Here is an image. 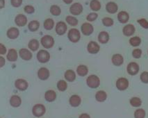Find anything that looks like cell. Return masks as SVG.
<instances>
[{"label":"cell","instance_id":"cell-3","mask_svg":"<svg viewBox=\"0 0 148 118\" xmlns=\"http://www.w3.org/2000/svg\"><path fill=\"white\" fill-rule=\"evenodd\" d=\"M68 38L72 42H77L80 39V33L76 29H72L68 33Z\"/></svg>","mask_w":148,"mask_h":118},{"label":"cell","instance_id":"cell-21","mask_svg":"<svg viewBox=\"0 0 148 118\" xmlns=\"http://www.w3.org/2000/svg\"><path fill=\"white\" fill-rule=\"evenodd\" d=\"M7 35L11 39L17 38L19 35V30L17 28H15V27L9 29L7 31Z\"/></svg>","mask_w":148,"mask_h":118},{"label":"cell","instance_id":"cell-12","mask_svg":"<svg viewBox=\"0 0 148 118\" xmlns=\"http://www.w3.org/2000/svg\"><path fill=\"white\" fill-rule=\"evenodd\" d=\"M82 33L86 35H89L93 32V27L89 23H84L82 26Z\"/></svg>","mask_w":148,"mask_h":118},{"label":"cell","instance_id":"cell-40","mask_svg":"<svg viewBox=\"0 0 148 118\" xmlns=\"http://www.w3.org/2000/svg\"><path fill=\"white\" fill-rule=\"evenodd\" d=\"M132 56L135 59H139L142 56V50L140 49H135L132 52Z\"/></svg>","mask_w":148,"mask_h":118},{"label":"cell","instance_id":"cell-15","mask_svg":"<svg viewBox=\"0 0 148 118\" xmlns=\"http://www.w3.org/2000/svg\"><path fill=\"white\" fill-rule=\"evenodd\" d=\"M129 19H130V15H129L128 13H127L126 11H121L118 13V20L120 23H127L128 22Z\"/></svg>","mask_w":148,"mask_h":118},{"label":"cell","instance_id":"cell-2","mask_svg":"<svg viewBox=\"0 0 148 118\" xmlns=\"http://www.w3.org/2000/svg\"><path fill=\"white\" fill-rule=\"evenodd\" d=\"M41 43L45 48L49 49L53 47L54 44V38L50 35H45L41 39Z\"/></svg>","mask_w":148,"mask_h":118},{"label":"cell","instance_id":"cell-20","mask_svg":"<svg viewBox=\"0 0 148 118\" xmlns=\"http://www.w3.org/2000/svg\"><path fill=\"white\" fill-rule=\"evenodd\" d=\"M98 40L101 44H106L109 40V35L107 32L101 31L98 35Z\"/></svg>","mask_w":148,"mask_h":118},{"label":"cell","instance_id":"cell-22","mask_svg":"<svg viewBox=\"0 0 148 118\" xmlns=\"http://www.w3.org/2000/svg\"><path fill=\"white\" fill-rule=\"evenodd\" d=\"M21 99L20 98V97L17 96V95L12 96L11 100H10V104L13 107L20 106V104H21Z\"/></svg>","mask_w":148,"mask_h":118},{"label":"cell","instance_id":"cell-43","mask_svg":"<svg viewBox=\"0 0 148 118\" xmlns=\"http://www.w3.org/2000/svg\"><path fill=\"white\" fill-rule=\"evenodd\" d=\"M97 14L95 13H90L87 16V20L88 21H90V22H92V21H95V20H96V19L97 18Z\"/></svg>","mask_w":148,"mask_h":118},{"label":"cell","instance_id":"cell-33","mask_svg":"<svg viewBox=\"0 0 148 118\" xmlns=\"http://www.w3.org/2000/svg\"><path fill=\"white\" fill-rule=\"evenodd\" d=\"M54 21H53L52 19H47L45 20L44 23V27L45 29L47 30H51V29L54 27Z\"/></svg>","mask_w":148,"mask_h":118},{"label":"cell","instance_id":"cell-13","mask_svg":"<svg viewBox=\"0 0 148 118\" xmlns=\"http://www.w3.org/2000/svg\"><path fill=\"white\" fill-rule=\"evenodd\" d=\"M15 85L18 90H22V91L25 90L26 89L28 88V83H27V82L25 80L23 79L17 80L15 83Z\"/></svg>","mask_w":148,"mask_h":118},{"label":"cell","instance_id":"cell-26","mask_svg":"<svg viewBox=\"0 0 148 118\" xmlns=\"http://www.w3.org/2000/svg\"><path fill=\"white\" fill-rule=\"evenodd\" d=\"M7 59L9 61H15L18 59V53L15 49H10L7 54Z\"/></svg>","mask_w":148,"mask_h":118},{"label":"cell","instance_id":"cell-29","mask_svg":"<svg viewBox=\"0 0 148 118\" xmlns=\"http://www.w3.org/2000/svg\"><path fill=\"white\" fill-rule=\"evenodd\" d=\"M29 47L31 50L36 51L39 47L38 41L36 40V39H33V40H30V42L29 43Z\"/></svg>","mask_w":148,"mask_h":118},{"label":"cell","instance_id":"cell-50","mask_svg":"<svg viewBox=\"0 0 148 118\" xmlns=\"http://www.w3.org/2000/svg\"><path fill=\"white\" fill-rule=\"evenodd\" d=\"M72 1H73V0H63V1H64L65 3H66V4H71V3L72 2Z\"/></svg>","mask_w":148,"mask_h":118},{"label":"cell","instance_id":"cell-48","mask_svg":"<svg viewBox=\"0 0 148 118\" xmlns=\"http://www.w3.org/2000/svg\"><path fill=\"white\" fill-rule=\"evenodd\" d=\"M0 61H1V67H3L4 65V59L3 57H0Z\"/></svg>","mask_w":148,"mask_h":118},{"label":"cell","instance_id":"cell-49","mask_svg":"<svg viewBox=\"0 0 148 118\" xmlns=\"http://www.w3.org/2000/svg\"><path fill=\"white\" fill-rule=\"evenodd\" d=\"M1 1V3H0V8H2L4 6V0H0Z\"/></svg>","mask_w":148,"mask_h":118},{"label":"cell","instance_id":"cell-7","mask_svg":"<svg viewBox=\"0 0 148 118\" xmlns=\"http://www.w3.org/2000/svg\"><path fill=\"white\" fill-rule=\"evenodd\" d=\"M37 59L40 63H47L49 60V54L47 51L40 50L37 54Z\"/></svg>","mask_w":148,"mask_h":118},{"label":"cell","instance_id":"cell-6","mask_svg":"<svg viewBox=\"0 0 148 118\" xmlns=\"http://www.w3.org/2000/svg\"><path fill=\"white\" fill-rule=\"evenodd\" d=\"M45 113V108L42 104H36L33 108V113L36 117H40Z\"/></svg>","mask_w":148,"mask_h":118},{"label":"cell","instance_id":"cell-39","mask_svg":"<svg viewBox=\"0 0 148 118\" xmlns=\"http://www.w3.org/2000/svg\"><path fill=\"white\" fill-rule=\"evenodd\" d=\"M102 23L106 27H111L113 25V20L110 18H104L102 20Z\"/></svg>","mask_w":148,"mask_h":118},{"label":"cell","instance_id":"cell-25","mask_svg":"<svg viewBox=\"0 0 148 118\" xmlns=\"http://www.w3.org/2000/svg\"><path fill=\"white\" fill-rule=\"evenodd\" d=\"M95 98L97 101L99 102H103L107 98V95L104 91L100 90V91H98L95 95Z\"/></svg>","mask_w":148,"mask_h":118},{"label":"cell","instance_id":"cell-18","mask_svg":"<svg viewBox=\"0 0 148 118\" xmlns=\"http://www.w3.org/2000/svg\"><path fill=\"white\" fill-rule=\"evenodd\" d=\"M106 9L109 13L114 14L118 10V5L114 2H108L106 6Z\"/></svg>","mask_w":148,"mask_h":118},{"label":"cell","instance_id":"cell-24","mask_svg":"<svg viewBox=\"0 0 148 118\" xmlns=\"http://www.w3.org/2000/svg\"><path fill=\"white\" fill-rule=\"evenodd\" d=\"M56 98V92L54 90H48L45 93V99L47 102H54Z\"/></svg>","mask_w":148,"mask_h":118},{"label":"cell","instance_id":"cell-42","mask_svg":"<svg viewBox=\"0 0 148 118\" xmlns=\"http://www.w3.org/2000/svg\"><path fill=\"white\" fill-rule=\"evenodd\" d=\"M138 22L140 24V25L143 27V28L148 29V22L145 20V19H140V20H138Z\"/></svg>","mask_w":148,"mask_h":118},{"label":"cell","instance_id":"cell-27","mask_svg":"<svg viewBox=\"0 0 148 118\" xmlns=\"http://www.w3.org/2000/svg\"><path fill=\"white\" fill-rule=\"evenodd\" d=\"M65 78L67 81L72 82L75 81V78H76V75H75V73L72 70H68L65 73Z\"/></svg>","mask_w":148,"mask_h":118},{"label":"cell","instance_id":"cell-1","mask_svg":"<svg viewBox=\"0 0 148 118\" xmlns=\"http://www.w3.org/2000/svg\"><path fill=\"white\" fill-rule=\"evenodd\" d=\"M100 84V81L98 76L91 75L87 78V85L91 88H97Z\"/></svg>","mask_w":148,"mask_h":118},{"label":"cell","instance_id":"cell-30","mask_svg":"<svg viewBox=\"0 0 148 118\" xmlns=\"http://www.w3.org/2000/svg\"><path fill=\"white\" fill-rule=\"evenodd\" d=\"M77 72L79 76H86L88 74V68L85 65H79L77 68Z\"/></svg>","mask_w":148,"mask_h":118},{"label":"cell","instance_id":"cell-41","mask_svg":"<svg viewBox=\"0 0 148 118\" xmlns=\"http://www.w3.org/2000/svg\"><path fill=\"white\" fill-rule=\"evenodd\" d=\"M140 78L143 83H148V72H143L140 74Z\"/></svg>","mask_w":148,"mask_h":118},{"label":"cell","instance_id":"cell-9","mask_svg":"<svg viewBox=\"0 0 148 118\" xmlns=\"http://www.w3.org/2000/svg\"><path fill=\"white\" fill-rule=\"evenodd\" d=\"M67 29L68 27L65 22H58L56 26V31L58 35H63L67 31Z\"/></svg>","mask_w":148,"mask_h":118},{"label":"cell","instance_id":"cell-38","mask_svg":"<svg viewBox=\"0 0 148 118\" xmlns=\"http://www.w3.org/2000/svg\"><path fill=\"white\" fill-rule=\"evenodd\" d=\"M57 87H58V89L60 90V91H65V90L67 89L68 85H67L66 82L63 81V80H61V81H58Z\"/></svg>","mask_w":148,"mask_h":118},{"label":"cell","instance_id":"cell-32","mask_svg":"<svg viewBox=\"0 0 148 118\" xmlns=\"http://www.w3.org/2000/svg\"><path fill=\"white\" fill-rule=\"evenodd\" d=\"M130 43L131 45L133 46V47H138V46L140 45L141 43V39L138 36L133 37L132 38H130Z\"/></svg>","mask_w":148,"mask_h":118},{"label":"cell","instance_id":"cell-28","mask_svg":"<svg viewBox=\"0 0 148 118\" xmlns=\"http://www.w3.org/2000/svg\"><path fill=\"white\" fill-rule=\"evenodd\" d=\"M90 6L91 9L95 11H98L101 8V4L98 0H92Z\"/></svg>","mask_w":148,"mask_h":118},{"label":"cell","instance_id":"cell-37","mask_svg":"<svg viewBox=\"0 0 148 118\" xmlns=\"http://www.w3.org/2000/svg\"><path fill=\"white\" fill-rule=\"evenodd\" d=\"M66 21L69 25H72V26H76L78 24V20L76 18H74L72 16H68L66 18Z\"/></svg>","mask_w":148,"mask_h":118},{"label":"cell","instance_id":"cell-31","mask_svg":"<svg viewBox=\"0 0 148 118\" xmlns=\"http://www.w3.org/2000/svg\"><path fill=\"white\" fill-rule=\"evenodd\" d=\"M130 104L134 107H139L142 104V101L138 97H133L130 100Z\"/></svg>","mask_w":148,"mask_h":118},{"label":"cell","instance_id":"cell-23","mask_svg":"<svg viewBox=\"0 0 148 118\" xmlns=\"http://www.w3.org/2000/svg\"><path fill=\"white\" fill-rule=\"evenodd\" d=\"M70 104H71L72 106L77 107L81 104V98L78 95H73L70 97Z\"/></svg>","mask_w":148,"mask_h":118},{"label":"cell","instance_id":"cell-17","mask_svg":"<svg viewBox=\"0 0 148 118\" xmlns=\"http://www.w3.org/2000/svg\"><path fill=\"white\" fill-rule=\"evenodd\" d=\"M20 56L22 59L25 61H29L32 58V54L28 49H22L20 50Z\"/></svg>","mask_w":148,"mask_h":118},{"label":"cell","instance_id":"cell-34","mask_svg":"<svg viewBox=\"0 0 148 118\" xmlns=\"http://www.w3.org/2000/svg\"><path fill=\"white\" fill-rule=\"evenodd\" d=\"M40 24L38 21H32L29 24V29L32 31H35L39 28Z\"/></svg>","mask_w":148,"mask_h":118},{"label":"cell","instance_id":"cell-16","mask_svg":"<svg viewBox=\"0 0 148 118\" xmlns=\"http://www.w3.org/2000/svg\"><path fill=\"white\" fill-rule=\"evenodd\" d=\"M111 60H112L113 64L116 66H120L121 65H123L124 62V59L123 56L118 54H114Z\"/></svg>","mask_w":148,"mask_h":118},{"label":"cell","instance_id":"cell-44","mask_svg":"<svg viewBox=\"0 0 148 118\" xmlns=\"http://www.w3.org/2000/svg\"><path fill=\"white\" fill-rule=\"evenodd\" d=\"M22 0H11V4L14 7H19L21 6Z\"/></svg>","mask_w":148,"mask_h":118},{"label":"cell","instance_id":"cell-45","mask_svg":"<svg viewBox=\"0 0 148 118\" xmlns=\"http://www.w3.org/2000/svg\"><path fill=\"white\" fill-rule=\"evenodd\" d=\"M25 11L28 14H31L34 12V8L32 6H27L25 8Z\"/></svg>","mask_w":148,"mask_h":118},{"label":"cell","instance_id":"cell-5","mask_svg":"<svg viewBox=\"0 0 148 118\" xmlns=\"http://www.w3.org/2000/svg\"><path fill=\"white\" fill-rule=\"evenodd\" d=\"M127 70L129 74L134 76V75L137 74L139 72V66L136 63L132 62L129 63V65H127Z\"/></svg>","mask_w":148,"mask_h":118},{"label":"cell","instance_id":"cell-47","mask_svg":"<svg viewBox=\"0 0 148 118\" xmlns=\"http://www.w3.org/2000/svg\"><path fill=\"white\" fill-rule=\"evenodd\" d=\"M79 118H90V116H89L88 114L84 113V114L81 115Z\"/></svg>","mask_w":148,"mask_h":118},{"label":"cell","instance_id":"cell-10","mask_svg":"<svg viewBox=\"0 0 148 118\" xmlns=\"http://www.w3.org/2000/svg\"><path fill=\"white\" fill-rule=\"evenodd\" d=\"M88 52L90 53V54H97V53L99 51V44H98L97 42H93V41L89 42V44H88Z\"/></svg>","mask_w":148,"mask_h":118},{"label":"cell","instance_id":"cell-46","mask_svg":"<svg viewBox=\"0 0 148 118\" xmlns=\"http://www.w3.org/2000/svg\"><path fill=\"white\" fill-rule=\"evenodd\" d=\"M6 47H5L2 44H0V54H1V55H4V54H6Z\"/></svg>","mask_w":148,"mask_h":118},{"label":"cell","instance_id":"cell-19","mask_svg":"<svg viewBox=\"0 0 148 118\" xmlns=\"http://www.w3.org/2000/svg\"><path fill=\"white\" fill-rule=\"evenodd\" d=\"M27 19L24 15H18L15 18V23L19 27H23L27 24Z\"/></svg>","mask_w":148,"mask_h":118},{"label":"cell","instance_id":"cell-4","mask_svg":"<svg viewBox=\"0 0 148 118\" xmlns=\"http://www.w3.org/2000/svg\"><path fill=\"white\" fill-rule=\"evenodd\" d=\"M116 87L119 90H125L129 87V81L126 78H120L116 81Z\"/></svg>","mask_w":148,"mask_h":118},{"label":"cell","instance_id":"cell-11","mask_svg":"<svg viewBox=\"0 0 148 118\" xmlns=\"http://www.w3.org/2000/svg\"><path fill=\"white\" fill-rule=\"evenodd\" d=\"M123 34L126 36H132L133 34L135 33V27L132 25H127L126 26L124 27L123 29Z\"/></svg>","mask_w":148,"mask_h":118},{"label":"cell","instance_id":"cell-36","mask_svg":"<svg viewBox=\"0 0 148 118\" xmlns=\"http://www.w3.org/2000/svg\"><path fill=\"white\" fill-rule=\"evenodd\" d=\"M50 11L51 13L53 15H59L60 13H61V8L58 7V6H56V5H53L51 6V7L50 8Z\"/></svg>","mask_w":148,"mask_h":118},{"label":"cell","instance_id":"cell-8","mask_svg":"<svg viewBox=\"0 0 148 118\" xmlns=\"http://www.w3.org/2000/svg\"><path fill=\"white\" fill-rule=\"evenodd\" d=\"M70 11L72 15H78L81 14V13L83 11V7L79 3H75L71 6Z\"/></svg>","mask_w":148,"mask_h":118},{"label":"cell","instance_id":"cell-14","mask_svg":"<svg viewBox=\"0 0 148 118\" xmlns=\"http://www.w3.org/2000/svg\"><path fill=\"white\" fill-rule=\"evenodd\" d=\"M38 76L39 78L41 80H46L49 78V72L47 68H42L38 70Z\"/></svg>","mask_w":148,"mask_h":118},{"label":"cell","instance_id":"cell-35","mask_svg":"<svg viewBox=\"0 0 148 118\" xmlns=\"http://www.w3.org/2000/svg\"><path fill=\"white\" fill-rule=\"evenodd\" d=\"M145 111L143 109H137L134 113V117L135 118H145Z\"/></svg>","mask_w":148,"mask_h":118}]
</instances>
